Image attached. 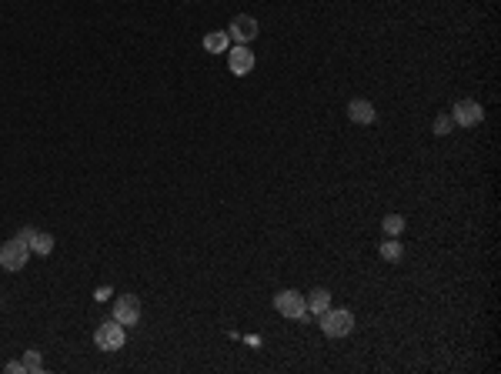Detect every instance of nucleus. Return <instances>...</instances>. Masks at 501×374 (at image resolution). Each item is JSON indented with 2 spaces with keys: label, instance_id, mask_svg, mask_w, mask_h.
<instances>
[{
  "label": "nucleus",
  "instance_id": "nucleus-1",
  "mask_svg": "<svg viewBox=\"0 0 501 374\" xmlns=\"http://www.w3.org/2000/svg\"><path fill=\"white\" fill-rule=\"evenodd\" d=\"M317 321H321V331L327 338H348L354 331V314L348 308H327L325 314H317Z\"/></svg>",
  "mask_w": 501,
  "mask_h": 374
},
{
  "label": "nucleus",
  "instance_id": "nucleus-2",
  "mask_svg": "<svg viewBox=\"0 0 501 374\" xmlns=\"http://www.w3.org/2000/svg\"><path fill=\"white\" fill-rule=\"evenodd\" d=\"M94 344H97L100 351H120L124 344H127V328L120 324V321H100L97 331H94Z\"/></svg>",
  "mask_w": 501,
  "mask_h": 374
},
{
  "label": "nucleus",
  "instance_id": "nucleus-3",
  "mask_svg": "<svg viewBox=\"0 0 501 374\" xmlns=\"http://www.w3.org/2000/svg\"><path fill=\"white\" fill-rule=\"evenodd\" d=\"M274 311L288 321H305V324L311 321V314L305 308V294H297V291H278L274 294Z\"/></svg>",
  "mask_w": 501,
  "mask_h": 374
},
{
  "label": "nucleus",
  "instance_id": "nucleus-4",
  "mask_svg": "<svg viewBox=\"0 0 501 374\" xmlns=\"http://www.w3.org/2000/svg\"><path fill=\"white\" fill-rule=\"evenodd\" d=\"M27 257H31V244L21 241V237H14V241H7L4 247H0V267L11 271V274L27 267Z\"/></svg>",
  "mask_w": 501,
  "mask_h": 374
},
{
  "label": "nucleus",
  "instance_id": "nucleus-5",
  "mask_svg": "<svg viewBox=\"0 0 501 374\" xmlns=\"http://www.w3.org/2000/svg\"><path fill=\"white\" fill-rule=\"evenodd\" d=\"M451 121H455L458 127H475V124L485 121V107H481L478 100H471V97L458 100L455 110H451Z\"/></svg>",
  "mask_w": 501,
  "mask_h": 374
},
{
  "label": "nucleus",
  "instance_id": "nucleus-6",
  "mask_svg": "<svg viewBox=\"0 0 501 374\" xmlns=\"http://www.w3.org/2000/svg\"><path fill=\"white\" fill-rule=\"evenodd\" d=\"M258 33H261V27H258V21H254L250 14H238V17L228 23V37L234 44H250Z\"/></svg>",
  "mask_w": 501,
  "mask_h": 374
},
{
  "label": "nucleus",
  "instance_id": "nucleus-7",
  "mask_svg": "<svg viewBox=\"0 0 501 374\" xmlns=\"http://www.w3.org/2000/svg\"><path fill=\"white\" fill-rule=\"evenodd\" d=\"M114 321H120L124 328H131V324H137L141 321V301L134 294H120L117 301H114V314H110Z\"/></svg>",
  "mask_w": 501,
  "mask_h": 374
},
{
  "label": "nucleus",
  "instance_id": "nucleus-8",
  "mask_svg": "<svg viewBox=\"0 0 501 374\" xmlns=\"http://www.w3.org/2000/svg\"><path fill=\"white\" fill-rule=\"evenodd\" d=\"M228 67H231V74H234V78L250 74V70H254V50H250L248 44L228 47Z\"/></svg>",
  "mask_w": 501,
  "mask_h": 374
},
{
  "label": "nucleus",
  "instance_id": "nucleus-9",
  "mask_svg": "<svg viewBox=\"0 0 501 374\" xmlns=\"http://www.w3.org/2000/svg\"><path fill=\"white\" fill-rule=\"evenodd\" d=\"M348 121L361 124V127H368V124L378 121V110H374V104H371V100L354 97V100H348Z\"/></svg>",
  "mask_w": 501,
  "mask_h": 374
},
{
  "label": "nucleus",
  "instance_id": "nucleus-10",
  "mask_svg": "<svg viewBox=\"0 0 501 374\" xmlns=\"http://www.w3.org/2000/svg\"><path fill=\"white\" fill-rule=\"evenodd\" d=\"M305 308H307V314H311V318L325 314V311L331 308V291H327V287H315V291L305 297Z\"/></svg>",
  "mask_w": 501,
  "mask_h": 374
},
{
  "label": "nucleus",
  "instance_id": "nucleus-11",
  "mask_svg": "<svg viewBox=\"0 0 501 374\" xmlns=\"http://www.w3.org/2000/svg\"><path fill=\"white\" fill-rule=\"evenodd\" d=\"M228 44H231L228 31H224V33H221V31L204 33V50H207V54H228Z\"/></svg>",
  "mask_w": 501,
  "mask_h": 374
},
{
  "label": "nucleus",
  "instance_id": "nucleus-12",
  "mask_svg": "<svg viewBox=\"0 0 501 374\" xmlns=\"http://www.w3.org/2000/svg\"><path fill=\"white\" fill-rule=\"evenodd\" d=\"M31 251H33V254H41V257H47V254L54 251V234L37 231V234L31 237Z\"/></svg>",
  "mask_w": 501,
  "mask_h": 374
},
{
  "label": "nucleus",
  "instance_id": "nucleus-13",
  "mask_svg": "<svg viewBox=\"0 0 501 374\" xmlns=\"http://www.w3.org/2000/svg\"><path fill=\"white\" fill-rule=\"evenodd\" d=\"M384 257V261H401L404 257V247H401V241H394V237H388V241H381V251H378Z\"/></svg>",
  "mask_w": 501,
  "mask_h": 374
},
{
  "label": "nucleus",
  "instance_id": "nucleus-14",
  "mask_svg": "<svg viewBox=\"0 0 501 374\" xmlns=\"http://www.w3.org/2000/svg\"><path fill=\"white\" fill-rule=\"evenodd\" d=\"M381 228H384L388 237H401V234H404V218H401V214H388V218L381 220Z\"/></svg>",
  "mask_w": 501,
  "mask_h": 374
},
{
  "label": "nucleus",
  "instance_id": "nucleus-15",
  "mask_svg": "<svg viewBox=\"0 0 501 374\" xmlns=\"http://www.w3.org/2000/svg\"><path fill=\"white\" fill-rule=\"evenodd\" d=\"M41 364H44V358H41V351H27L23 354V368H27V374H41Z\"/></svg>",
  "mask_w": 501,
  "mask_h": 374
},
{
  "label": "nucleus",
  "instance_id": "nucleus-16",
  "mask_svg": "<svg viewBox=\"0 0 501 374\" xmlns=\"http://www.w3.org/2000/svg\"><path fill=\"white\" fill-rule=\"evenodd\" d=\"M451 127H455L451 114H438V117H435V127H431V131H435L438 137H448V134H451Z\"/></svg>",
  "mask_w": 501,
  "mask_h": 374
},
{
  "label": "nucleus",
  "instance_id": "nucleus-17",
  "mask_svg": "<svg viewBox=\"0 0 501 374\" xmlns=\"http://www.w3.org/2000/svg\"><path fill=\"white\" fill-rule=\"evenodd\" d=\"M4 371L7 374H27V368H23V361H7L4 364Z\"/></svg>",
  "mask_w": 501,
  "mask_h": 374
},
{
  "label": "nucleus",
  "instance_id": "nucleus-18",
  "mask_svg": "<svg viewBox=\"0 0 501 374\" xmlns=\"http://www.w3.org/2000/svg\"><path fill=\"white\" fill-rule=\"evenodd\" d=\"M107 294H114L110 287H97V291H94V297H97V301H107Z\"/></svg>",
  "mask_w": 501,
  "mask_h": 374
},
{
  "label": "nucleus",
  "instance_id": "nucleus-19",
  "mask_svg": "<svg viewBox=\"0 0 501 374\" xmlns=\"http://www.w3.org/2000/svg\"><path fill=\"white\" fill-rule=\"evenodd\" d=\"M33 234H37V231H33V228H23V231L17 234V237H21V241H27V244H31V237H33Z\"/></svg>",
  "mask_w": 501,
  "mask_h": 374
}]
</instances>
